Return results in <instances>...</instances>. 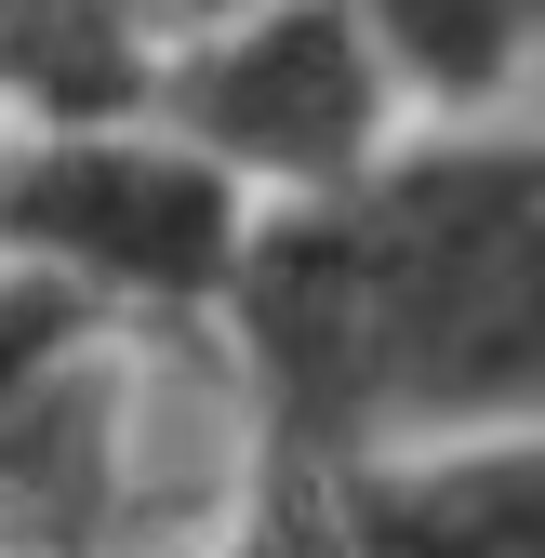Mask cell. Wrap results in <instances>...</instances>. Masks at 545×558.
I'll list each match as a JSON object with an SVG mask.
<instances>
[{"label":"cell","instance_id":"obj_8","mask_svg":"<svg viewBox=\"0 0 545 558\" xmlns=\"http://www.w3.org/2000/svg\"><path fill=\"white\" fill-rule=\"evenodd\" d=\"M0 133H14V120H0Z\"/></svg>","mask_w":545,"mask_h":558},{"label":"cell","instance_id":"obj_4","mask_svg":"<svg viewBox=\"0 0 545 558\" xmlns=\"http://www.w3.org/2000/svg\"><path fill=\"white\" fill-rule=\"evenodd\" d=\"M347 558H545V426H465L319 465Z\"/></svg>","mask_w":545,"mask_h":558},{"label":"cell","instance_id":"obj_2","mask_svg":"<svg viewBox=\"0 0 545 558\" xmlns=\"http://www.w3.org/2000/svg\"><path fill=\"white\" fill-rule=\"evenodd\" d=\"M240 227H253V186L214 173L147 107L0 133V266L133 345H199L240 266Z\"/></svg>","mask_w":545,"mask_h":558},{"label":"cell","instance_id":"obj_1","mask_svg":"<svg viewBox=\"0 0 545 558\" xmlns=\"http://www.w3.org/2000/svg\"><path fill=\"white\" fill-rule=\"evenodd\" d=\"M199 345L240 386V452L293 465L545 426V133L413 120L360 173L253 199Z\"/></svg>","mask_w":545,"mask_h":558},{"label":"cell","instance_id":"obj_7","mask_svg":"<svg viewBox=\"0 0 545 558\" xmlns=\"http://www.w3.org/2000/svg\"><path fill=\"white\" fill-rule=\"evenodd\" d=\"M94 14H107V27H120L133 53H147V66H160L173 40H199V27H227L240 0H94Z\"/></svg>","mask_w":545,"mask_h":558},{"label":"cell","instance_id":"obj_3","mask_svg":"<svg viewBox=\"0 0 545 558\" xmlns=\"http://www.w3.org/2000/svg\"><path fill=\"white\" fill-rule=\"evenodd\" d=\"M147 120H173L214 173H240L253 199H293L360 173L373 147L413 133L399 81L373 66V40L347 27V0H240L227 27H199L147 66Z\"/></svg>","mask_w":545,"mask_h":558},{"label":"cell","instance_id":"obj_5","mask_svg":"<svg viewBox=\"0 0 545 558\" xmlns=\"http://www.w3.org/2000/svg\"><path fill=\"white\" fill-rule=\"evenodd\" d=\"M347 27L373 40L413 120H532L545 0H347Z\"/></svg>","mask_w":545,"mask_h":558},{"label":"cell","instance_id":"obj_6","mask_svg":"<svg viewBox=\"0 0 545 558\" xmlns=\"http://www.w3.org/2000/svg\"><path fill=\"white\" fill-rule=\"evenodd\" d=\"M186 558H347V532H332L319 465H293V452H240V506L199 532Z\"/></svg>","mask_w":545,"mask_h":558}]
</instances>
